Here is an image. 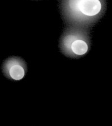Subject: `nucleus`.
Listing matches in <instances>:
<instances>
[{
	"label": "nucleus",
	"instance_id": "7ed1b4c3",
	"mask_svg": "<svg viewBox=\"0 0 112 126\" xmlns=\"http://www.w3.org/2000/svg\"><path fill=\"white\" fill-rule=\"evenodd\" d=\"M2 69L3 74L9 79L18 81L26 75L28 67L24 59L14 56L8 58L3 62Z\"/></svg>",
	"mask_w": 112,
	"mask_h": 126
},
{
	"label": "nucleus",
	"instance_id": "f257e3e1",
	"mask_svg": "<svg viewBox=\"0 0 112 126\" xmlns=\"http://www.w3.org/2000/svg\"><path fill=\"white\" fill-rule=\"evenodd\" d=\"M65 24L92 28L104 16L106 0H60Z\"/></svg>",
	"mask_w": 112,
	"mask_h": 126
},
{
	"label": "nucleus",
	"instance_id": "f03ea898",
	"mask_svg": "<svg viewBox=\"0 0 112 126\" xmlns=\"http://www.w3.org/2000/svg\"><path fill=\"white\" fill-rule=\"evenodd\" d=\"M91 38V28L66 24L59 40V48L65 56L80 58L89 52Z\"/></svg>",
	"mask_w": 112,
	"mask_h": 126
}]
</instances>
